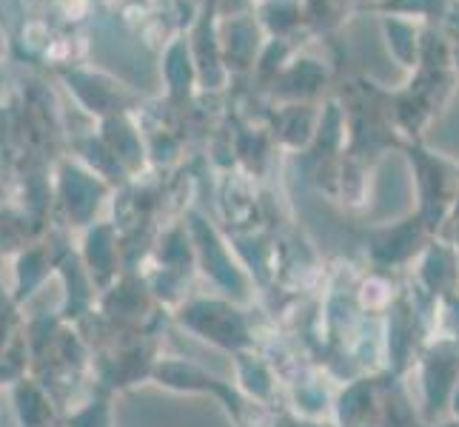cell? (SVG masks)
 Instances as JSON below:
<instances>
[{
    "label": "cell",
    "instance_id": "obj_1",
    "mask_svg": "<svg viewBox=\"0 0 459 427\" xmlns=\"http://www.w3.org/2000/svg\"><path fill=\"white\" fill-rule=\"evenodd\" d=\"M178 322L186 330H192L195 337L223 347V351H237V347L248 345L246 320L220 299H192V303L180 305Z\"/></svg>",
    "mask_w": 459,
    "mask_h": 427
},
{
    "label": "cell",
    "instance_id": "obj_2",
    "mask_svg": "<svg viewBox=\"0 0 459 427\" xmlns=\"http://www.w3.org/2000/svg\"><path fill=\"white\" fill-rule=\"evenodd\" d=\"M152 382H157L166 390H174V393H212L214 399L226 402V410L234 414V419L243 424V405L237 399V393L229 382L223 379H217L214 373H209L205 368H200L197 362L192 359H157L154 365V373H152Z\"/></svg>",
    "mask_w": 459,
    "mask_h": 427
},
{
    "label": "cell",
    "instance_id": "obj_3",
    "mask_svg": "<svg viewBox=\"0 0 459 427\" xmlns=\"http://www.w3.org/2000/svg\"><path fill=\"white\" fill-rule=\"evenodd\" d=\"M60 251L52 243H29L14 254V268H12V296L21 308L35 296L46 282H49L57 271Z\"/></svg>",
    "mask_w": 459,
    "mask_h": 427
},
{
    "label": "cell",
    "instance_id": "obj_4",
    "mask_svg": "<svg viewBox=\"0 0 459 427\" xmlns=\"http://www.w3.org/2000/svg\"><path fill=\"white\" fill-rule=\"evenodd\" d=\"M81 260L86 265V271L94 282V288L106 291L123 277L120 268V243L112 226H89L83 234V245H81Z\"/></svg>",
    "mask_w": 459,
    "mask_h": 427
},
{
    "label": "cell",
    "instance_id": "obj_5",
    "mask_svg": "<svg viewBox=\"0 0 459 427\" xmlns=\"http://www.w3.org/2000/svg\"><path fill=\"white\" fill-rule=\"evenodd\" d=\"M6 390H9L12 414L18 419V427H60L63 424V407L31 373L18 379V382Z\"/></svg>",
    "mask_w": 459,
    "mask_h": 427
},
{
    "label": "cell",
    "instance_id": "obj_6",
    "mask_svg": "<svg viewBox=\"0 0 459 427\" xmlns=\"http://www.w3.org/2000/svg\"><path fill=\"white\" fill-rule=\"evenodd\" d=\"M60 194H63V205H66V214H69V226H74V228L94 226L91 217H94V209H98L100 185L94 183L89 174L66 168L63 171Z\"/></svg>",
    "mask_w": 459,
    "mask_h": 427
},
{
    "label": "cell",
    "instance_id": "obj_7",
    "mask_svg": "<svg viewBox=\"0 0 459 427\" xmlns=\"http://www.w3.org/2000/svg\"><path fill=\"white\" fill-rule=\"evenodd\" d=\"M60 427H115V405L112 390L91 382L86 393L72 407L63 410Z\"/></svg>",
    "mask_w": 459,
    "mask_h": 427
},
{
    "label": "cell",
    "instance_id": "obj_8",
    "mask_svg": "<svg viewBox=\"0 0 459 427\" xmlns=\"http://www.w3.org/2000/svg\"><path fill=\"white\" fill-rule=\"evenodd\" d=\"M448 427H456V424H448Z\"/></svg>",
    "mask_w": 459,
    "mask_h": 427
},
{
    "label": "cell",
    "instance_id": "obj_9",
    "mask_svg": "<svg viewBox=\"0 0 459 427\" xmlns=\"http://www.w3.org/2000/svg\"><path fill=\"white\" fill-rule=\"evenodd\" d=\"M0 262H4V257H0Z\"/></svg>",
    "mask_w": 459,
    "mask_h": 427
}]
</instances>
